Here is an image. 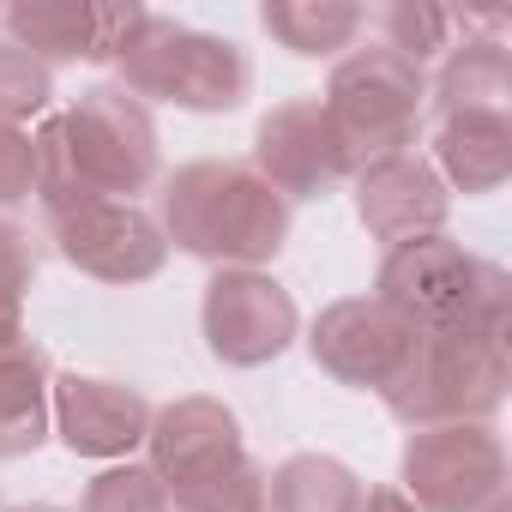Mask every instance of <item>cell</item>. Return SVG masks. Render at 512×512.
I'll list each match as a JSON object with an SVG mask.
<instances>
[{"label": "cell", "mask_w": 512, "mask_h": 512, "mask_svg": "<svg viewBox=\"0 0 512 512\" xmlns=\"http://www.w3.org/2000/svg\"><path fill=\"white\" fill-rule=\"evenodd\" d=\"M169 512H266V470L241 458L181 494H169Z\"/></svg>", "instance_id": "obj_23"}, {"label": "cell", "mask_w": 512, "mask_h": 512, "mask_svg": "<svg viewBox=\"0 0 512 512\" xmlns=\"http://www.w3.org/2000/svg\"><path fill=\"white\" fill-rule=\"evenodd\" d=\"M260 25L272 43H284L290 55L302 61H326L338 49L356 43V31L368 25L362 7H350V0H266L260 7Z\"/></svg>", "instance_id": "obj_19"}, {"label": "cell", "mask_w": 512, "mask_h": 512, "mask_svg": "<svg viewBox=\"0 0 512 512\" xmlns=\"http://www.w3.org/2000/svg\"><path fill=\"white\" fill-rule=\"evenodd\" d=\"M79 512H169V488L157 482L151 464H109L103 476L85 482Z\"/></svg>", "instance_id": "obj_24"}, {"label": "cell", "mask_w": 512, "mask_h": 512, "mask_svg": "<svg viewBox=\"0 0 512 512\" xmlns=\"http://www.w3.org/2000/svg\"><path fill=\"white\" fill-rule=\"evenodd\" d=\"M380 25V49L404 55L410 67H428L452 49V37L464 31L470 37V13H452V7H434V0H392V7L374 13Z\"/></svg>", "instance_id": "obj_21"}, {"label": "cell", "mask_w": 512, "mask_h": 512, "mask_svg": "<svg viewBox=\"0 0 512 512\" xmlns=\"http://www.w3.org/2000/svg\"><path fill=\"white\" fill-rule=\"evenodd\" d=\"M37 284V253L19 223L0 217V350L25 344V296Z\"/></svg>", "instance_id": "obj_22"}, {"label": "cell", "mask_w": 512, "mask_h": 512, "mask_svg": "<svg viewBox=\"0 0 512 512\" xmlns=\"http://www.w3.org/2000/svg\"><path fill=\"white\" fill-rule=\"evenodd\" d=\"M55 434L73 458H127L151 434V404L139 386L97 380V374H61L49 386Z\"/></svg>", "instance_id": "obj_15"}, {"label": "cell", "mask_w": 512, "mask_h": 512, "mask_svg": "<svg viewBox=\"0 0 512 512\" xmlns=\"http://www.w3.org/2000/svg\"><path fill=\"white\" fill-rule=\"evenodd\" d=\"M350 181H356V217H362V229L380 247H398V241L446 229L452 193H446V181L434 175L428 157L398 151V157H380V163L356 169Z\"/></svg>", "instance_id": "obj_14"}, {"label": "cell", "mask_w": 512, "mask_h": 512, "mask_svg": "<svg viewBox=\"0 0 512 512\" xmlns=\"http://www.w3.org/2000/svg\"><path fill=\"white\" fill-rule=\"evenodd\" d=\"M308 350L314 362L338 380V386H356V392H386L410 350H416V326H404L386 302L374 296H344L332 308H320L314 332H308Z\"/></svg>", "instance_id": "obj_11"}, {"label": "cell", "mask_w": 512, "mask_h": 512, "mask_svg": "<svg viewBox=\"0 0 512 512\" xmlns=\"http://www.w3.org/2000/svg\"><path fill=\"white\" fill-rule=\"evenodd\" d=\"M356 512H416L404 500V488H362V506Z\"/></svg>", "instance_id": "obj_27"}, {"label": "cell", "mask_w": 512, "mask_h": 512, "mask_svg": "<svg viewBox=\"0 0 512 512\" xmlns=\"http://www.w3.org/2000/svg\"><path fill=\"white\" fill-rule=\"evenodd\" d=\"M37 199L43 211H67L85 199H127L145 193L163 169L157 121L121 85H91L73 97L67 115L43 121L37 133Z\"/></svg>", "instance_id": "obj_1"}, {"label": "cell", "mask_w": 512, "mask_h": 512, "mask_svg": "<svg viewBox=\"0 0 512 512\" xmlns=\"http://www.w3.org/2000/svg\"><path fill=\"white\" fill-rule=\"evenodd\" d=\"M145 446H151V470H157V482L169 494H181V488H193V482H205V476H217V470L247 458L235 410L223 398H205V392L151 410Z\"/></svg>", "instance_id": "obj_13"}, {"label": "cell", "mask_w": 512, "mask_h": 512, "mask_svg": "<svg viewBox=\"0 0 512 512\" xmlns=\"http://www.w3.org/2000/svg\"><path fill=\"white\" fill-rule=\"evenodd\" d=\"M55 97V73L43 61H31L25 49L0 43V127H25L49 109Z\"/></svg>", "instance_id": "obj_25"}, {"label": "cell", "mask_w": 512, "mask_h": 512, "mask_svg": "<svg viewBox=\"0 0 512 512\" xmlns=\"http://www.w3.org/2000/svg\"><path fill=\"white\" fill-rule=\"evenodd\" d=\"M139 19H145L139 0H19V7H7V37L43 67L61 61L115 67Z\"/></svg>", "instance_id": "obj_10"}, {"label": "cell", "mask_w": 512, "mask_h": 512, "mask_svg": "<svg viewBox=\"0 0 512 512\" xmlns=\"http://www.w3.org/2000/svg\"><path fill=\"white\" fill-rule=\"evenodd\" d=\"M37 193V139L25 127H0V211Z\"/></svg>", "instance_id": "obj_26"}, {"label": "cell", "mask_w": 512, "mask_h": 512, "mask_svg": "<svg viewBox=\"0 0 512 512\" xmlns=\"http://www.w3.org/2000/svg\"><path fill=\"white\" fill-rule=\"evenodd\" d=\"M362 476L332 452H296L266 476V512H356Z\"/></svg>", "instance_id": "obj_20"}, {"label": "cell", "mask_w": 512, "mask_h": 512, "mask_svg": "<svg viewBox=\"0 0 512 512\" xmlns=\"http://www.w3.org/2000/svg\"><path fill=\"white\" fill-rule=\"evenodd\" d=\"M506 386H512L506 338L446 326V332H416L404 374L380 398L404 428H446V422H488L506 404Z\"/></svg>", "instance_id": "obj_5"}, {"label": "cell", "mask_w": 512, "mask_h": 512, "mask_svg": "<svg viewBox=\"0 0 512 512\" xmlns=\"http://www.w3.org/2000/svg\"><path fill=\"white\" fill-rule=\"evenodd\" d=\"M49 386H55V368H49V350L43 344H13L0 350V458H31L43 440H49Z\"/></svg>", "instance_id": "obj_17"}, {"label": "cell", "mask_w": 512, "mask_h": 512, "mask_svg": "<svg viewBox=\"0 0 512 512\" xmlns=\"http://www.w3.org/2000/svg\"><path fill=\"white\" fill-rule=\"evenodd\" d=\"M434 175L446 193L482 199L512 181V115L476 109V115H434Z\"/></svg>", "instance_id": "obj_16"}, {"label": "cell", "mask_w": 512, "mask_h": 512, "mask_svg": "<svg viewBox=\"0 0 512 512\" xmlns=\"http://www.w3.org/2000/svg\"><path fill=\"white\" fill-rule=\"evenodd\" d=\"M374 302H386L416 332L470 326V332H488V338H512V278L494 260H476L446 229L398 241V247L380 253Z\"/></svg>", "instance_id": "obj_3"}, {"label": "cell", "mask_w": 512, "mask_h": 512, "mask_svg": "<svg viewBox=\"0 0 512 512\" xmlns=\"http://www.w3.org/2000/svg\"><path fill=\"white\" fill-rule=\"evenodd\" d=\"M163 241L217 266V272H260L290 241V199L235 157L181 163L163 181Z\"/></svg>", "instance_id": "obj_2"}, {"label": "cell", "mask_w": 512, "mask_h": 512, "mask_svg": "<svg viewBox=\"0 0 512 512\" xmlns=\"http://www.w3.org/2000/svg\"><path fill=\"white\" fill-rule=\"evenodd\" d=\"M434 115H476V109H494V115H512V55L500 37H464L446 49L440 73H434Z\"/></svg>", "instance_id": "obj_18"}, {"label": "cell", "mask_w": 512, "mask_h": 512, "mask_svg": "<svg viewBox=\"0 0 512 512\" xmlns=\"http://www.w3.org/2000/svg\"><path fill=\"white\" fill-rule=\"evenodd\" d=\"M199 332L223 368H266L296 344L302 314L272 272H211L199 296Z\"/></svg>", "instance_id": "obj_9"}, {"label": "cell", "mask_w": 512, "mask_h": 512, "mask_svg": "<svg viewBox=\"0 0 512 512\" xmlns=\"http://www.w3.org/2000/svg\"><path fill=\"white\" fill-rule=\"evenodd\" d=\"M422 103H428V73L410 67L404 55L368 43V49H350L332 79H326V121L350 157V175L380 163V157H398L416 145V127H422Z\"/></svg>", "instance_id": "obj_6"}, {"label": "cell", "mask_w": 512, "mask_h": 512, "mask_svg": "<svg viewBox=\"0 0 512 512\" xmlns=\"http://www.w3.org/2000/svg\"><path fill=\"white\" fill-rule=\"evenodd\" d=\"M115 73H121V91L139 97L145 109L175 103V109H193V115H229L253 91V61L235 37L193 31V25L163 19V13L139 19Z\"/></svg>", "instance_id": "obj_4"}, {"label": "cell", "mask_w": 512, "mask_h": 512, "mask_svg": "<svg viewBox=\"0 0 512 512\" xmlns=\"http://www.w3.org/2000/svg\"><path fill=\"white\" fill-rule=\"evenodd\" d=\"M13 512H61V506H49V500H31V506H13Z\"/></svg>", "instance_id": "obj_28"}, {"label": "cell", "mask_w": 512, "mask_h": 512, "mask_svg": "<svg viewBox=\"0 0 512 512\" xmlns=\"http://www.w3.org/2000/svg\"><path fill=\"white\" fill-rule=\"evenodd\" d=\"M253 169L284 199H320L338 181H350V157L320 109V97H290L253 127Z\"/></svg>", "instance_id": "obj_12"}, {"label": "cell", "mask_w": 512, "mask_h": 512, "mask_svg": "<svg viewBox=\"0 0 512 512\" xmlns=\"http://www.w3.org/2000/svg\"><path fill=\"white\" fill-rule=\"evenodd\" d=\"M43 223L61 260L97 284H151L169 266V241L157 217L127 199H85L67 211H43Z\"/></svg>", "instance_id": "obj_8"}, {"label": "cell", "mask_w": 512, "mask_h": 512, "mask_svg": "<svg viewBox=\"0 0 512 512\" xmlns=\"http://www.w3.org/2000/svg\"><path fill=\"white\" fill-rule=\"evenodd\" d=\"M398 476L416 512H488L506 500V446L488 422L410 428Z\"/></svg>", "instance_id": "obj_7"}]
</instances>
